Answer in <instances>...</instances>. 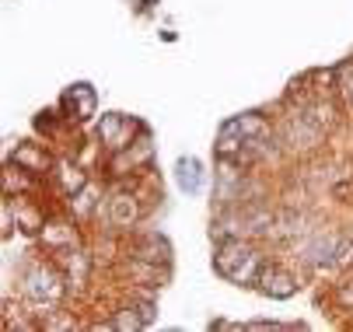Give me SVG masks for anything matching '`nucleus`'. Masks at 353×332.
Segmentation results:
<instances>
[{"label": "nucleus", "instance_id": "nucleus-1", "mask_svg": "<svg viewBox=\"0 0 353 332\" xmlns=\"http://www.w3.org/2000/svg\"><path fill=\"white\" fill-rule=\"evenodd\" d=\"M259 280H263V291L273 294V298H290V294L297 291V283H294L287 273H280V269H263Z\"/></svg>", "mask_w": 353, "mask_h": 332}, {"label": "nucleus", "instance_id": "nucleus-2", "mask_svg": "<svg viewBox=\"0 0 353 332\" xmlns=\"http://www.w3.org/2000/svg\"><path fill=\"white\" fill-rule=\"evenodd\" d=\"M179 185L185 189V193H199V185H203V172H199V161H192V158L179 161Z\"/></svg>", "mask_w": 353, "mask_h": 332}, {"label": "nucleus", "instance_id": "nucleus-3", "mask_svg": "<svg viewBox=\"0 0 353 332\" xmlns=\"http://www.w3.org/2000/svg\"><path fill=\"white\" fill-rule=\"evenodd\" d=\"M123 129H130V123H126L123 116H109V119L102 123V136H105V144H109L112 151H119V147L130 144V140H123Z\"/></svg>", "mask_w": 353, "mask_h": 332}, {"label": "nucleus", "instance_id": "nucleus-4", "mask_svg": "<svg viewBox=\"0 0 353 332\" xmlns=\"http://www.w3.org/2000/svg\"><path fill=\"white\" fill-rule=\"evenodd\" d=\"M28 280H32V283H28V294H35V298H57V294H60V287H57L53 273H42V269H35Z\"/></svg>", "mask_w": 353, "mask_h": 332}, {"label": "nucleus", "instance_id": "nucleus-5", "mask_svg": "<svg viewBox=\"0 0 353 332\" xmlns=\"http://www.w3.org/2000/svg\"><path fill=\"white\" fill-rule=\"evenodd\" d=\"M133 214H137V210H133V203H130L126 196H119V200L112 203V217H116V224H130Z\"/></svg>", "mask_w": 353, "mask_h": 332}]
</instances>
